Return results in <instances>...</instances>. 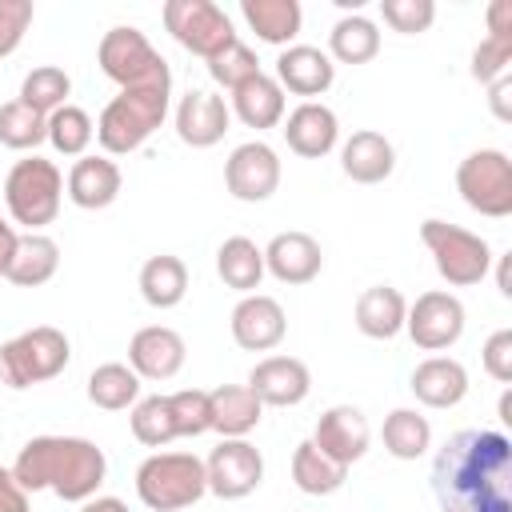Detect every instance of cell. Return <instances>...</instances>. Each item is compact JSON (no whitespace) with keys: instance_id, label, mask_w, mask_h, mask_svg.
<instances>
[{"instance_id":"cell-1","label":"cell","mask_w":512,"mask_h":512,"mask_svg":"<svg viewBox=\"0 0 512 512\" xmlns=\"http://www.w3.org/2000/svg\"><path fill=\"white\" fill-rule=\"evenodd\" d=\"M440 512H512V440L496 428H464L432 456Z\"/></svg>"},{"instance_id":"cell-2","label":"cell","mask_w":512,"mask_h":512,"mask_svg":"<svg viewBox=\"0 0 512 512\" xmlns=\"http://www.w3.org/2000/svg\"><path fill=\"white\" fill-rule=\"evenodd\" d=\"M12 476L24 492H52L68 504H84L100 492L108 460L84 436H32L16 452Z\"/></svg>"},{"instance_id":"cell-3","label":"cell","mask_w":512,"mask_h":512,"mask_svg":"<svg viewBox=\"0 0 512 512\" xmlns=\"http://www.w3.org/2000/svg\"><path fill=\"white\" fill-rule=\"evenodd\" d=\"M172 108V80L164 84H140V88H120L100 120H96V140L104 156H128L136 152L168 116Z\"/></svg>"},{"instance_id":"cell-4","label":"cell","mask_w":512,"mask_h":512,"mask_svg":"<svg viewBox=\"0 0 512 512\" xmlns=\"http://www.w3.org/2000/svg\"><path fill=\"white\" fill-rule=\"evenodd\" d=\"M64 200V176L52 160L28 152L24 160H16L4 176V208L8 220L20 224L24 232H44Z\"/></svg>"},{"instance_id":"cell-5","label":"cell","mask_w":512,"mask_h":512,"mask_svg":"<svg viewBox=\"0 0 512 512\" xmlns=\"http://www.w3.org/2000/svg\"><path fill=\"white\" fill-rule=\"evenodd\" d=\"M136 496L152 512H180L208 496L204 460L192 452H152L136 468Z\"/></svg>"},{"instance_id":"cell-6","label":"cell","mask_w":512,"mask_h":512,"mask_svg":"<svg viewBox=\"0 0 512 512\" xmlns=\"http://www.w3.org/2000/svg\"><path fill=\"white\" fill-rule=\"evenodd\" d=\"M68 360H72L68 336L52 324H36L0 344V384L12 392H24L32 384L60 376L68 368Z\"/></svg>"},{"instance_id":"cell-7","label":"cell","mask_w":512,"mask_h":512,"mask_svg":"<svg viewBox=\"0 0 512 512\" xmlns=\"http://www.w3.org/2000/svg\"><path fill=\"white\" fill-rule=\"evenodd\" d=\"M420 240L448 288H472L492 272V248L480 232H468L460 224L428 216L420 224Z\"/></svg>"},{"instance_id":"cell-8","label":"cell","mask_w":512,"mask_h":512,"mask_svg":"<svg viewBox=\"0 0 512 512\" xmlns=\"http://www.w3.org/2000/svg\"><path fill=\"white\" fill-rule=\"evenodd\" d=\"M96 64L100 72L116 84V88H140V84H164L172 80L168 60L152 48V40L132 28V24H116L100 36L96 44Z\"/></svg>"},{"instance_id":"cell-9","label":"cell","mask_w":512,"mask_h":512,"mask_svg":"<svg viewBox=\"0 0 512 512\" xmlns=\"http://www.w3.org/2000/svg\"><path fill=\"white\" fill-rule=\"evenodd\" d=\"M456 192L460 200L488 216L504 220L512 216V160L500 148H476L456 164Z\"/></svg>"},{"instance_id":"cell-10","label":"cell","mask_w":512,"mask_h":512,"mask_svg":"<svg viewBox=\"0 0 512 512\" xmlns=\"http://www.w3.org/2000/svg\"><path fill=\"white\" fill-rule=\"evenodd\" d=\"M160 16H164V28L172 32V40L200 60H212L216 52H224L228 44L240 40L232 28V16L212 0H168Z\"/></svg>"},{"instance_id":"cell-11","label":"cell","mask_w":512,"mask_h":512,"mask_svg":"<svg viewBox=\"0 0 512 512\" xmlns=\"http://www.w3.org/2000/svg\"><path fill=\"white\" fill-rule=\"evenodd\" d=\"M464 320H468V312H464L460 296L448 288H432L408 304L404 332L412 336V344L420 352H444L464 336Z\"/></svg>"},{"instance_id":"cell-12","label":"cell","mask_w":512,"mask_h":512,"mask_svg":"<svg viewBox=\"0 0 512 512\" xmlns=\"http://www.w3.org/2000/svg\"><path fill=\"white\" fill-rule=\"evenodd\" d=\"M204 480H208V492L212 496H220V500H244L264 480V456L244 436L240 440H220L208 452V460H204Z\"/></svg>"},{"instance_id":"cell-13","label":"cell","mask_w":512,"mask_h":512,"mask_svg":"<svg viewBox=\"0 0 512 512\" xmlns=\"http://www.w3.org/2000/svg\"><path fill=\"white\" fill-rule=\"evenodd\" d=\"M224 188L232 200L264 204L280 188V156L264 140H244L224 160Z\"/></svg>"},{"instance_id":"cell-14","label":"cell","mask_w":512,"mask_h":512,"mask_svg":"<svg viewBox=\"0 0 512 512\" xmlns=\"http://www.w3.org/2000/svg\"><path fill=\"white\" fill-rule=\"evenodd\" d=\"M328 460L352 468L356 460H364L368 444H372V428H368V416L356 408V404H332L320 412L312 436H308Z\"/></svg>"},{"instance_id":"cell-15","label":"cell","mask_w":512,"mask_h":512,"mask_svg":"<svg viewBox=\"0 0 512 512\" xmlns=\"http://www.w3.org/2000/svg\"><path fill=\"white\" fill-rule=\"evenodd\" d=\"M228 328H232V340L244 352H272L288 332V316H284L276 296L248 292V296L236 300V308L228 316Z\"/></svg>"},{"instance_id":"cell-16","label":"cell","mask_w":512,"mask_h":512,"mask_svg":"<svg viewBox=\"0 0 512 512\" xmlns=\"http://www.w3.org/2000/svg\"><path fill=\"white\" fill-rule=\"evenodd\" d=\"M248 388L264 408H296L312 392V372L300 356H264L248 372Z\"/></svg>"},{"instance_id":"cell-17","label":"cell","mask_w":512,"mask_h":512,"mask_svg":"<svg viewBox=\"0 0 512 512\" xmlns=\"http://www.w3.org/2000/svg\"><path fill=\"white\" fill-rule=\"evenodd\" d=\"M176 136L188 144V148H212L224 140L228 124H232V112L224 104V96H216L212 88H188L180 100H176Z\"/></svg>"},{"instance_id":"cell-18","label":"cell","mask_w":512,"mask_h":512,"mask_svg":"<svg viewBox=\"0 0 512 512\" xmlns=\"http://www.w3.org/2000/svg\"><path fill=\"white\" fill-rule=\"evenodd\" d=\"M324 268V252L316 244V236L292 228V232H276L268 244H264V272L288 288H300V284H312Z\"/></svg>"},{"instance_id":"cell-19","label":"cell","mask_w":512,"mask_h":512,"mask_svg":"<svg viewBox=\"0 0 512 512\" xmlns=\"http://www.w3.org/2000/svg\"><path fill=\"white\" fill-rule=\"evenodd\" d=\"M184 356H188V344L168 324H148L128 340V368L140 380H172L184 368Z\"/></svg>"},{"instance_id":"cell-20","label":"cell","mask_w":512,"mask_h":512,"mask_svg":"<svg viewBox=\"0 0 512 512\" xmlns=\"http://www.w3.org/2000/svg\"><path fill=\"white\" fill-rule=\"evenodd\" d=\"M280 132H284L288 148L304 160H320L340 144V120L324 100H300L280 120Z\"/></svg>"},{"instance_id":"cell-21","label":"cell","mask_w":512,"mask_h":512,"mask_svg":"<svg viewBox=\"0 0 512 512\" xmlns=\"http://www.w3.org/2000/svg\"><path fill=\"white\" fill-rule=\"evenodd\" d=\"M336 80V64L328 60L324 48L316 44H288L280 48L276 56V84L292 96H304V100H316L332 88Z\"/></svg>"},{"instance_id":"cell-22","label":"cell","mask_w":512,"mask_h":512,"mask_svg":"<svg viewBox=\"0 0 512 512\" xmlns=\"http://www.w3.org/2000/svg\"><path fill=\"white\" fill-rule=\"evenodd\" d=\"M340 172L352 184H384L396 172V148L384 132L360 128L340 144Z\"/></svg>"},{"instance_id":"cell-23","label":"cell","mask_w":512,"mask_h":512,"mask_svg":"<svg viewBox=\"0 0 512 512\" xmlns=\"http://www.w3.org/2000/svg\"><path fill=\"white\" fill-rule=\"evenodd\" d=\"M408 388L424 408H456L468 396V368L456 356H428L412 368Z\"/></svg>"},{"instance_id":"cell-24","label":"cell","mask_w":512,"mask_h":512,"mask_svg":"<svg viewBox=\"0 0 512 512\" xmlns=\"http://www.w3.org/2000/svg\"><path fill=\"white\" fill-rule=\"evenodd\" d=\"M120 168L112 156H80L72 168H68V180H64V196L84 208V212H96V208H108L116 196H120Z\"/></svg>"},{"instance_id":"cell-25","label":"cell","mask_w":512,"mask_h":512,"mask_svg":"<svg viewBox=\"0 0 512 512\" xmlns=\"http://www.w3.org/2000/svg\"><path fill=\"white\" fill-rule=\"evenodd\" d=\"M228 112H232L244 128H256V132H264V128H280V120L288 116L284 88L276 84V76L256 72L252 80H244L240 88H232Z\"/></svg>"},{"instance_id":"cell-26","label":"cell","mask_w":512,"mask_h":512,"mask_svg":"<svg viewBox=\"0 0 512 512\" xmlns=\"http://www.w3.org/2000/svg\"><path fill=\"white\" fill-rule=\"evenodd\" d=\"M208 412H212V432H220V440H240L260 424L264 404L248 384H220L208 392Z\"/></svg>"},{"instance_id":"cell-27","label":"cell","mask_w":512,"mask_h":512,"mask_svg":"<svg viewBox=\"0 0 512 512\" xmlns=\"http://www.w3.org/2000/svg\"><path fill=\"white\" fill-rule=\"evenodd\" d=\"M356 328L368 340H392L404 332V316H408V300L400 296V288L392 284H372L356 296Z\"/></svg>"},{"instance_id":"cell-28","label":"cell","mask_w":512,"mask_h":512,"mask_svg":"<svg viewBox=\"0 0 512 512\" xmlns=\"http://www.w3.org/2000/svg\"><path fill=\"white\" fill-rule=\"evenodd\" d=\"M240 16L248 32H256V40L272 48H288L304 24V12L296 0H240Z\"/></svg>"},{"instance_id":"cell-29","label":"cell","mask_w":512,"mask_h":512,"mask_svg":"<svg viewBox=\"0 0 512 512\" xmlns=\"http://www.w3.org/2000/svg\"><path fill=\"white\" fill-rule=\"evenodd\" d=\"M56 272H60V244L48 232H20L4 280H12L16 288H40Z\"/></svg>"},{"instance_id":"cell-30","label":"cell","mask_w":512,"mask_h":512,"mask_svg":"<svg viewBox=\"0 0 512 512\" xmlns=\"http://www.w3.org/2000/svg\"><path fill=\"white\" fill-rule=\"evenodd\" d=\"M136 284H140V296H144L148 308L168 312V308H176V304L188 296V268H184L180 256L160 252V256H148V260L140 264Z\"/></svg>"},{"instance_id":"cell-31","label":"cell","mask_w":512,"mask_h":512,"mask_svg":"<svg viewBox=\"0 0 512 512\" xmlns=\"http://www.w3.org/2000/svg\"><path fill=\"white\" fill-rule=\"evenodd\" d=\"M216 276L224 280V288H232L240 296L256 292L264 280V248L248 236H228L216 248Z\"/></svg>"},{"instance_id":"cell-32","label":"cell","mask_w":512,"mask_h":512,"mask_svg":"<svg viewBox=\"0 0 512 512\" xmlns=\"http://www.w3.org/2000/svg\"><path fill=\"white\" fill-rule=\"evenodd\" d=\"M380 52V28L364 12H348L328 32V60L332 64H368Z\"/></svg>"},{"instance_id":"cell-33","label":"cell","mask_w":512,"mask_h":512,"mask_svg":"<svg viewBox=\"0 0 512 512\" xmlns=\"http://www.w3.org/2000/svg\"><path fill=\"white\" fill-rule=\"evenodd\" d=\"M348 480V468L328 460L312 440H300L296 452H292V484L304 492V496H332L340 492Z\"/></svg>"},{"instance_id":"cell-34","label":"cell","mask_w":512,"mask_h":512,"mask_svg":"<svg viewBox=\"0 0 512 512\" xmlns=\"http://www.w3.org/2000/svg\"><path fill=\"white\" fill-rule=\"evenodd\" d=\"M380 440H384V452L388 456H396V460H420L432 448V424L416 408H392L384 416Z\"/></svg>"},{"instance_id":"cell-35","label":"cell","mask_w":512,"mask_h":512,"mask_svg":"<svg viewBox=\"0 0 512 512\" xmlns=\"http://www.w3.org/2000/svg\"><path fill=\"white\" fill-rule=\"evenodd\" d=\"M88 400L104 412H124L140 400V376L120 364V360H108V364H96L88 372Z\"/></svg>"},{"instance_id":"cell-36","label":"cell","mask_w":512,"mask_h":512,"mask_svg":"<svg viewBox=\"0 0 512 512\" xmlns=\"http://www.w3.org/2000/svg\"><path fill=\"white\" fill-rule=\"evenodd\" d=\"M68 96H72V76L64 68H56V64H36L20 80V96L16 100L28 104V108H36L40 116H52L56 108L68 104Z\"/></svg>"},{"instance_id":"cell-37","label":"cell","mask_w":512,"mask_h":512,"mask_svg":"<svg viewBox=\"0 0 512 512\" xmlns=\"http://www.w3.org/2000/svg\"><path fill=\"white\" fill-rule=\"evenodd\" d=\"M92 140H96V124H92V116L80 104H64V108H56L48 116V144L60 156L80 160V156H88Z\"/></svg>"},{"instance_id":"cell-38","label":"cell","mask_w":512,"mask_h":512,"mask_svg":"<svg viewBox=\"0 0 512 512\" xmlns=\"http://www.w3.org/2000/svg\"><path fill=\"white\" fill-rule=\"evenodd\" d=\"M128 428L144 448H164L176 440V420H172V404L168 396H140L128 412Z\"/></svg>"},{"instance_id":"cell-39","label":"cell","mask_w":512,"mask_h":512,"mask_svg":"<svg viewBox=\"0 0 512 512\" xmlns=\"http://www.w3.org/2000/svg\"><path fill=\"white\" fill-rule=\"evenodd\" d=\"M48 140V116H40L36 108L8 100L0 104V144L12 152H36Z\"/></svg>"},{"instance_id":"cell-40","label":"cell","mask_w":512,"mask_h":512,"mask_svg":"<svg viewBox=\"0 0 512 512\" xmlns=\"http://www.w3.org/2000/svg\"><path fill=\"white\" fill-rule=\"evenodd\" d=\"M208 64V76L220 84V88H240L244 80H252L256 72H260V60H256V52L244 44V40H236V44H228L224 52H216L212 60H204Z\"/></svg>"},{"instance_id":"cell-41","label":"cell","mask_w":512,"mask_h":512,"mask_svg":"<svg viewBox=\"0 0 512 512\" xmlns=\"http://www.w3.org/2000/svg\"><path fill=\"white\" fill-rule=\"evenodd\" d=\"M168 404H172L176 436H204V432H212V412H208V392L204 388L168 392Z\"/></svg>"},{"instance_id":"cell-42","label":"cell","mask_w":512,"mask_h":512,"mask_svg":"<svg viewBox=\"0 0 512 512\" xmlns=\"http://www.w3.org/2000/svg\"><path fill=\"white\" fill-rule=\"evenodd\" d=\"M380 16L392 32L400 36H416L428 32L436 20V4L432 0H380Z\"/></svg>"},{"instance_id":"cell-43","label":"cell","mask_w":512,"mask_h":512,"mask_svg":"<svg viewBox=\"0 0 512 512\" xmlns=\"http://www.w3.org/2000/svg\"><path fill=\"white\" fill-rule=\"evenodd\" d=\"M512 64V36H484L472 48V76L480 84H496L500 76H508Z\"/></svg>"},{"instance_id":"cell-44","label":"cell","mask_w":512,"mask_h":512,"mask_svg":"<svg viewBox=\"0 0 512 512\" xmlns=\"http://www.w3.org/2000/svg\"><path fill=\"white\" fill-rule=\"evenodd\" d=\"M32 0H0V60L12 56L24 40V32L32 28Z\"/></svg>"},{"instance_id":"cell-45","label":"cell","mask_w":512,"mask_h":512,"mask_svg":"<svg viewBox=\"0 0 512 512\" xmlns=\"http://www.w3.org/2000/svg\"><path fill=\"white\" fill-rule=\"evenodd\" d=\"M480 364L496 384H512V328H496L484 348H480Z\"/></svg>"},{"instance_id":"cell-46","label":"cell","mask_w":512,"mask_h":512,"mask_svg":"<svg viewBox=\"0 0 512 512\" xmlns=\"http://www.w3.org/2000/svg\"><path fill=\"white\" fill-rule=\"evenodd\" d=\"M0 512H32L28 492L16 484L12 468H0Z\"/></svg>"},{"instance_id":"cell-47","label":"cell","mask_w":512,"mask_h":512,"mask_svg":"<svg viewBox=\"0 0 512 512\" xmlns=\"http://www.w3.org/2000/svg\"><path fill=\"white\" fill-rule=\"evenodd\" d=\"M488 36H512V0L488 4Z\"/></svg>"},{"instance_id":"cell-48","label":"cell","mask_w":512,"mask_h":512,"mask_svg":"<svg viewBox=\"0 0 512 512\" xmlns=\"http://www.w3.org/2000/svg\"><path fill=\"white\" fill-rule=\"evenodd\" d=\"M508 92H512V76H500L496 84H488V100H492V112H496V120H512V108H508Z\"/></svg>"},{"instance_id":"cell-49","label":"cell","mask_w":512,"mask_h":512,"mask_svg":"<svg viewBox=\"0 0 512 512\" xmlns=\"http://www.w3.org/2000/svg\"><path fill=\"white\" fill-rule=\"evenodd\" d=\"M16 240H20V232H16V224L0 212V276L8 272V264H12V252H16Z\"/></svg>"},{"instance_id":"cell-50","label":"cell","mask_w":512,"mask_h":512,"mask_svg":"<svg viewBox=\"0 0 512 512\" xmlns=\"http://www.w3.org/2000/svg\"><path fill=\"white\" fill-rule=\"evenodd\" d=\"M80 512H128V504L120 496H92L80 504Z\"/></svg>"},{"instance_id":"cell-51","label":"cell","mask_w":512,"mask_h":512,"mask_svg":"<svg viewBox=\"0 0 512 512\" xmlns=\"http://www.w3.org/2000/svg\"><path fill=\"white\" fill-rule=\"evenodd\" d=\"M508 256H512V252L492 256V260H496V288H500V296H512V280H508Z\"/></svg>"}]
</instances>
